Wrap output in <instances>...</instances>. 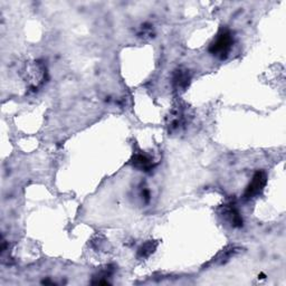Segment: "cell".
Masks as SVG:
<instances>
[{"instance_id": "obj_6", "label": "cell", "mask_w": 286, "mask_h": 286, "mask_svg": "<svg viewBox=\"0 0 286 286\" xmlns=\"http://www.w3.org/2000/svg\"><path fill=\"white\" fill-rule=\"evenodd\" d=\"M156 246H158V242H144L139 250H138V257L139 258H146V257H149L151 254H154Z\"/></svg>"}, {"instance_id": "obj_3", "label": "cell", "mask_w": 286, "mask_h": 286, "mask_svg": "<svg viewBox=\"0 0 286 286\" xmlns=\"http://www.w3.org/2000/svg\"><path fill=\"white\" fill-rule=\"evenodd\" d=\"M192 75L187 70H176L172 75V85L177 90H184L189 86Z\"/></svg>"}, {"instance_id": "obj_2", "label": "cell", "mask_w": 286, "mask_h": 286, "mask_svg": "<svg viewBox=\"0 0 286 286\" xmlns=\"http://www.w3.org/2000/svg\"><path fill=\"white\" fill-rule=\"evenodd\" d=\"M266 184H268V176H266L265 171L258 170L256 171L252 176V179L250 184L247 186V188L244 192V199L250 200L255 198L263 192Z\"/></svg>"}, {"instance_id": "obj_5", "label": "cell", "mask_w": 286, "mask_h": 286, "mask_svg": "<svg viewBox=\"0 0 286 286\" xmlns=\"http://www.w3.org/2000/svg\"><path fill=\"white\" fill-rule=\"evenodd\" d=\"M225 214L230 218L232 225L236 228L242 227V218L240 216V212L237 210L234 204H227L225 207Z\"/></svg>"}, {"instance_id": "obj_1", "label": "cell", "mask_w": 286, "mask_h": 286, "mask_svg": "<svg viewBox=\"0 0 286 286\" xmlns=\"http://www.w3.org/2000/svg\"><path fill=\"white\" fill-rule=\"evenodd\" d=\"M234 44V37L228 30H222L209 46V52L219 58L225 60L230 54Z\"/></svg>"}, {"instance_id": "obj_7", "label": "cell", "mask_w": 286, "mask_h": 286, "mask_svg": "<svg viewBox=\"0 0 286 286\" xmlns=\"http://www.w3.org/2000/svg\"><path fill=\"white\" fill-rule=\"evenodd\" d=\"M142 198L146 202H150V192L148 189H143L142 190Z\"/></svg>"}, {"instance_id": "obj_4", "label": "cell", "mask_w": 286, "mask_h": 286, "mask_svg": "<svg viewBox=\"0 0 286 286\" xmlns=\"http://www.w3.org/2000/svg\"><path fill=\"white\" fill-rule=\"evenodd\" d=\"M131 162L133 166L141 171H146V172H149L154 168V162L144 154H136L132 156Z\"/></svg>"}]
</instances>
